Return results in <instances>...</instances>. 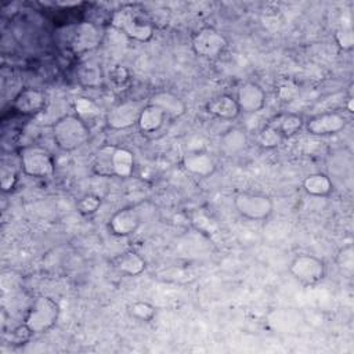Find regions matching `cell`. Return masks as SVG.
<instances>
[{
    "label": "cell",
    "mask_w": 354,
    "mask_h": 354,
    "mask_svg": "<svg viewBox=\"0 0 354 354\" xmlns=\"http://www.w3.org/2000/svg\"><path fill=\"white\" fill-rule=\"evenodd\" d=\"M149 104L159 106L166 113L167 118H180L187 111L185 102L180 97H177L176 94H173L170 91L155 93L151 97Z\"/></svg>",
    "instance_id": "obj_17"
},
{
    "label": "cell",
    "mask_w": 354,
    "mask_h": 354,
    "mask_svg": "<svg viewBox=\"0 0 354 354\" xmlns=\"http://www.w3.org/2000/svg\"><path fill=\"white\" fill-rule=\"evenodd\" d=\"M73 106L76 111V115L84 120V118H91L100 113V108L97 104H94L91 100L86 97H77L73 101ZM86 122V120H84Z\"/></svg>",
    "instance_id": "obj_27"
},
{
    "label": "cell",
    "mask_w": 354,
    "mask_h": 354,
    "mask_svg": "<svg viewBox=\"0 0 354 354\" xmlns=\"http://www.w3.org/2000/svg\"><path fill=\"white\" fill-rule=\"evenodd\" d=\"M235 100L241 112L256 113L266 105V91L260 84L254 82H246L239 86Z\"/></svg>",
    "instance_id": "obj_11"
},
{
    "label": "cell",
    "mask_w": 354,
    "mask_h": 354,
    "mask_svg": "<svg viewBox=\"0 0 354 354\" xmlns=\"http://www.w3.org/2000/svg\"><path fill=\"white\" fill-rule=\"evenodd\" d=\"M347 109H348V112L351 113V112H354V109H353V100L351 98H348L347 100Z\"/></svg>",
    "instance_id": "obj_33"
},
{
    "label": "cell",
    "mask_w": 354,
    "mask_h": 354,
    "mask_svg": "<svg viewBox=\"0 0 354 354\" xmlns=\"http://www.w3.org/2000/svg\"><path fill=\"white\" fill-rule=\"evenodd\" d=\"M166 118V113L159 106L148 102L141 111L137 126L144 133H155L165 124Z\"/></svg>",
    "instance_id": "obj_18"
},
{
    "label": "cell",
    "mask_w": 354,
    "mask_h": 354,
    "mask_svg": "<svg viewBox=\"0 0 354 354\" xmlns=\"http://www.w3.org/2000/svg\"><path fill=\"white\" fill-rule=\"evenodd\" d=\"M335 40L339 44L340 48L348 51L354 47V33L350 26H343L339 28L335 33Z\"/></svg>",
    "instance_id": "obj_31"
},
{
    "label": "cell",
    "mask_w": 354,
    "mask_h": 354,
    "mask_svg": "<svg viewBox=\"0 0 354 354\" xmlns=\"http://www.w3.org/2000/svg\"><path fill=\"white\" fill-rule=\"evenodd\" d=\"M271 124L278 130L281 137L285 140L296 136L303 129L304 120L297 113H283L277 116V119L271 122Z\"/></svg>",
    "instance_id": "obj_22"
},
{
    "label": "cell",
    "mask_w": 354,
    "mask_h": 354,
    "mask_svg": "<svg viewBox=\"0 0 354 354\" xmlns=\"http://www.w3.org/2000/svg\"><path fill=\"white\" fill-rule=\"evenodd\" d=\"M336 264L343 272L351 274L354 271V246L351 243H347L337 250Z\"/></svg>",
    "instance_id": "obj_26"
},
{
    "label": "cell",
    "mask_w": 354,
    "mask_h": 354,
    "mask_svg": "<svg viewBox=\"0 0 354 354\" xmlns=\"http://www.w3.org/2000/svg\"><path fill=\"white\" fill-rule=\"evenodd\" d=\"M303 189L311 196L324 198L332 192L333 184L328 174L317 171V173H311L304 177Z\"/></svg>",
    "instance_id": "obj_19"
},
{
    "label": "cell",
    "mask_w": 354,
    "mask_h": 354,
    "mask_svg": "<svg viewBox=\"0 0 354 354\" xmlns=\"http://www.w3.org/2000/svg\"><path fill=\"white\" fill-rule=\"evenodd\" d=\"M58 317V303L50 296H39L29 306L24 318V325L30 333H46L57 324Z\"/></svg>",
    "instance_id": "obj_2"
},
{
    "label": "cell",
    "mask_w": 354,
    "mask_h": 354,
    "mask_svg": "<svg viewBox=\"0 0 354 354\" xmlns=\"http://www.w3.org/2000/svg\"><path fill=\"white\" fill-rule=\"evenodd\" d=\"M0 180H1V188L4 192L11 191L15 184H17V173L12 169H6L4 166L1 167V173H0Z\"/></svg>",
    "instance_id": "obj_32"
},
{
    "label": "cell",
    "mask_w": 354,
    "mask_h": 354,
    "mask_svg": "<svg viewBox=\"0 0 354 354\" xmlns=\"http://www.w3.org/2000/svg\"><path fill=\"white\" fill-rule=\"evenodd\" d=\"M144 105L140 101L129 100L113 106L105 118L106 126L112 130H126L138 123Z\"/></svg>",
    "instance_id": "obj_9"
},
{
    "label": "cell",
    "mask_w": 354,
    "mask_h": 354,
    "mask_svg": "<svg viewBox=\"0 0 354 354\" xmlns=\"http://www.w3.org/2000/svg\"><path fill=\"white\" fill-rule=\"evenodd\" d=\"M234 207L239 216L252 221H261L272 214V199L261 192H239L234 198Z\"/></svg>",
    "instance_id": "obj_4"
},
{
    "label": "cell",
    "mask_w": 354,
    "mask_h": 354,
    "mask_svg": "<svg viewBox=\"0 0 354 354\" xmlns=\"http://www.w3.org/2000/svg\"><path fill=\"white\" fill-rule=\"evenodd\" d=\"M111 25L124 36L137 41H148L155 33L153 26L149 22L141 21L130 7H122L116 10L112 14Z\"/></svg>",
    "instance_id": "obj_3"
},
{
    "label": "cell",
    "mask_w": 354,
    "mask_h": 354,
    "mask_svg": "<svg viewBox=\"0 0 354 354\" xmlns=\"http://www.w3.org/2000/svg\"><path fill=\"white\" fill-rule=\"evenodd\" d=\"M101 37V30L94 24L79 22L66 28L65 43L72 53L82 54L94 50L100 44Z\"/></svg>",
    "instance_id": "obj_7"
},
{
    "label": "cell",
    "mask_w": 354,
    "mask_h": 354,
    "mask_svg": "<svg viewBox=\"0 0 354 354\" xmlns=\"http://www.w3.org/2000/svg\"><path fill=\"white\" fill-rule=\"evenodd\" d=\"M141 224V216L136 207H122L109 218V230L116 236L133 235Z\"/></svg>",
    "instance_id": "obj_12"
},
{
    "label": "cell",
    "mask_w": 354,
    "mask_h": 354,
    "mask_svg": "<svg viewBox=\"0 0 354 354\" xmlns=\"http://www.w3.org/2000/svg\"><path fill=\"white\" fill-rule=\"evenodd\" d=\"M248 137L241 129H230L220 138V149L227 156H234L246 148Z\"/></svg>",
    "instance_id": "obj_21"
},
{
    "label": "cell",
    "mask_w": 354,
    "mask_h": 354,
    "mask_svg": "<svg viewBox=\"0 0 354 354\" xmlns=\"http://www.w3.org/2000/svg\"><path fill=\"white\" fill-rule=\"evenodd\" d=\"M12 108L25 116L36 115L46 108V95L37 88H24L14 97Z\"/></svg>",
    "instance_id": "obj_13"
},
{
    "label": "cell",
    "mask_w": 354,
    "mask_h": 354,
    "mask_svg": "<svg viewBox=\"0 0 354 354\" xmlns=\"http://www.w3.org/2000/svg\"><path fill=\"white\" fill-rule=\"evenodd\" d=\"M205 109L209 115L223 120H234L241 113V109L238 106L235 97L230 94H220L209 100L205 105Z\"/></svg>",
    "instance_id": "obj_14"
},
{
    "label": "cell",
    "mask_w": 354,
    "mask_h": 354,
    "mask_svg": "<svg viewBox=\"0 0 354 354\" xmlns=\"http://www.w3.org/2000/svg\"><path fill=\"white\" fill-rule=\"evenodd\" d=\"M53 140L62 151L71 152L84 145L90 137L87 123L77 115H65L53 126Z\"/></svg>",
    "instance_id": "obj_1"
},
{
    "label": "cell",
    "mask_w": 354,
    "mask_h": 354,
    "mask_svg": "<svg viewBox=\"0 0 354 354\" xmlns=\"http://www.w3.org/2000/svg\"><path fill=\"white\" fill-rule=\"evenodd\" d=\"M183 166L188 173L199 177H207L216 170L214 159L203 151H194L185 153L183 158Z\"/></svg>",
    "instance_id": "obj_15"
},
{
    "label": "cell",
    "mask_w": 354,
    "mask_h": 354,
    "mask_svg": "<svg viewBox=\"0 0 354 354\" xmlns=\"http://www.w3.org/2000/svg\"><path fill=\"white\" fill-rule=\"evenodd\" d=\"M21 166L26 176L46 178L54 174V159L51 153L41 147L30 145L21 151Z\"/></svg>",
    "instance_id": "obj_6"
},
{
    "label": "cell",
    "mask_w": 354,
    "mask_h": 354,
    "mask_svg": "<svg viewBox=\"0 0 354 354\" xmlns=\"http://www.w3.org/2000/svg\"><path fill=\"white\" fill-rule=\"evenodd\" d=\"M112 171L113 176L127 178L134 171V155L130 149L115 147L112 151Z\"/></svg>",
    "instance_id": "obj_20"
},
{
    "label": "cell",
    "mask_w": 354,
    "mask_h": 354,
    "mask_svg": "<svg viewBox=\"0 0 354 354\" xmlns=\"http://www.w3.org/2000/svg\"><path fill=\"white\" fill-rule=\"evenodd\" d=\"M194 53L203 58H217L227 47V39L213 26H203L194 33L191 40Z\"/></svg>",
    "instance_id": "obj_8"
},
{
    "label": "cell",
    "mask_w": 354,
    "mask_h": 354,
    "mask_svg": "<svg viewBox=\"0 0 354 354\" xmlns=\"http://www.w3.org/2000/svg\"><path fill=\"white\" fill-rule=\"evenodd\" d=\"M277 95L283 102L293 101L299 95V86L293 80H283L278 84Z\"/></svg>",
    "instance_id": "obj_30"
},
{
    "label": "cell",
    "mask_w": 354,
    "mask_h": 354,
    "mask_svg": "<svg viewBox=\"0 0 354 354\" xmlns=\"http://www.w3.org/2000/svg\"><path fill=\"white\" fill-rule=\"evenodd\" d=\"M282 140L283 138L281 137L278 130L271 123L264 126L259 131V134H257V144L261 148H264V149H274V148H277L282 142Z\"/></svg>",
    "instance_id": "obj_25"
},
{
    "label": "cell",
    "mask_w": 354,
    "mask_h": 354,
    "mask_svg": "<svg viewBox=\"0 0 354 354\" xmlns=\"http://www.w3.org/2000/svg\"><path fill=\"white\" fill-rule=\"evenodd\" d=\"M115 147H102L94 159L93 170L95 174L101 177H111L113 176L112 171V151Z\"/></svg>",
    "instance_id": "obj_23"
},
{
    "label": "cell",
    "mask_w": 354,
    "mask_h": 354,
    "mask_svg": "<svg viewBox=\"0 0 354 354\" xmlns=\"http://www.w3.org/2000/svg\"><path fill=\"white\" fill-rule=\"evenodd\" d=\"M79 79L84 86H98L101 83V71L97 65L93 64H86L80 72H79Z\"/></svg>",
    "instance_id": "obj_29"
},
{
    "label": "cell",
    "mask_w": 354,
    "mask_h": 354,
    "mask_svg": "<svg viewBox=\"0 0 354 354\" xmlns=\"http://www.w3.org/2000/svg\"><path fill=\"white\" fill-rule=\"evenodd\" d=\"M304 126L311 136H332L344 129L346 118L336 111H326L310 118Z\"/></svg>",
    "instance_id": "obj_10"
},
{
    "label": "cell",
    "mask_w": 354,
    "mask_h": 354,
    "mask_svg": "<svg viewBox=\"0 0 354 354\" xmlns=\"http://www.w3.org/2000/svg\"><path fill=\"white\" fill-rule=\"evenodd\" d=\"M112 266L123 275L137 277L145 271L147 263L136 250H124L112 259Z\"/></svg>",
    "instance_id": "obj_16"
},
{
    "label": "cell",
    "mask_w": 354,
    "mask_h": 354,
    "mask_svg": "<svg viewBox=\"0 0 354 354\" xmlns=\"http://www.w3.org/2000/svg\"><path fill=\"white\" fill-rule=\"evenodd\" d=\"M289 272L299 283L313 286L319 283L326 275L325 261L314 254L301 253L292 259Z\"/></svg>",
    "instance_id": "obj_5"
},
{
    "label": "cell",
    "mask_w": 354,
    "mask_h": 354,
    "mask_svg": "<svg viewBox=\"0 0 354 354\" xmlns=\"http://www.w3.org/2000/svg\"><path fill=\"white\" fill-rule=\"evenodd\" d=\"M127 313L131 318L140 322H151L155 318L156 308L149 301L136 300L127 307Z\"/></svg>",
    "instance_id": "obj_24"
},
{
    "label": "cell",
    "mask_w": 354,
    "mask_h": 354,
    "mask_svg": "<svg viewBox=\"0 0 354 354\" xmlns=\"http://www.w3.org/2000/svg\"><path fill=\"white\" fill-rule=\"evenodd\" d=\"M101 206V198L94 195V194H86L83 195L77 203H76V207H77V212L83 216H91L94 214Z\"/></svg>",
    "instance_id": "obj_28"
}]
</instances>
